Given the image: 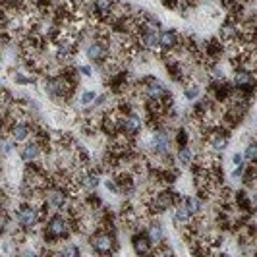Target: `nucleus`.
<instances>
[{"label": "nucleus", "instance_id": "f3484780", "mask_svg": "<svg viewBox=\"0 0 257 257\" xmlns=\"http://www.w3.org/2000/svg\"><path fill=\"white\" fill-rule=\"evenodd\" d=\"M14 81H16V83H22V85H26V83H31L33 79H31V77H24L22 74H20V72H16V76H14Z\"/></svg>", "mask_w": 257, "mask_h": 257}, {"label": "nucleus", "instance_id": "6e6552de", "mask_svg": "<svg viewBox=\"0 0 257 257\" xmlns=\"http://www.w3.org/2000/svg\"><path fill=\"white\" fill-rule=\"evenodd\" d=\"M193 219H195V215L188 209V205H186L184 199H182L180 203L174 207V224H176V226H186V224H190Z\"/></svg>", "mask_w": 257, "mask_h": 257}, {"label": "nucleus", "instance_id": "a211bd4d", "mask_svg": "<svg viewBox=\"0 0 257 257\" xmlns=\"http://www.w3.org/2000/svg\"><path fill=\"white\" fill-rule=\"evenodd\" d=\"M79 72H81L83 76H91V74H93V70H91L89 66H81V68H79Z\"/></svg>", "mask_w": 257, "mask_h": 257}, {"label": "nucleus", "instance_id": "f8f14e48", "mask_svg": "<svg viewBox=\"0 0 257 257\" xmlns=\"http://www.w3.org/2000/svg\"><path fill=\"white\" fill-rule=\"evenodd\" d=\"M199 93H201V87H199L197 83H193L192 79H190L188 83H184V97H186L188 101L197 99V97H199Z\"/></svg>", "mask_w": 257, "mask_h": 257}, {"label": "nucleus", "instance_id": "ddd939ff", "mask_svg": "<svg viewBox=\"0 0 257 257\" xmlns=\"http://www.w3.org/2000/svg\"><path fill=\"white\" fill-rule=\"evenodd\" d=\"M184 203L188 205V209L192 211L195 217H199V215H201V207L203 205H201V197H199V195H197V197H186V199H184Z\"/></svg>", "mask_w": 257, "mask_h": 257}, {"label": "nucleus", "instance_id": "7ed1b4c3", "mask_svg": "<svg viewBox=\"0 0 257 257\" xmlns=\"http://www.w3.org/2000/svg\"><path fill=\"white\" fill-rule=\"evenodd\" d=\"M145 126V118H142L136 112H130V114H122L120 116V132L126 134L128 138L136 140L140 136V132Z\"/></svg>", "mask_w": 257, "mask_h": 257}, {"label": "nucleus", "instance_id": "2eb2a0df", "mask_svg": "<svg viewBox=\"0 0 257 257\" xmlns=\"http://www.w3.org/2000/svg\"><path fill=\"white\" fill-rule=\"evenodd\" d=\"M58 253H62V255H79V247L76 244H68L64 247H60Z\"/></svg>", "mask_w": 257, "mask_h": 257}, {"label": "nucleus", "instance_id": "4468645a", "mask_svg": "<svg viewBox=\"0 0 257 257\" xmlns=\"http://www.w3.org/2000/svg\"><path fill=\"white\" fill-rule=\"evenodd\" d=\"M174 142H176V145H178V147L188 145V142H190V134H188V130H186V128L176 130V134H174Z\"/></svg>", "mask_w": 257, "mask_h": 257}, {"label": "nucleus", "instance_id": "1a4fd4ad", "mask_svg": "<svg viewBox=\"0 0 257 257\" xmlns=\"http://www.w3.org/2000/svg\"><path fill=\"white\" fill-rule=\"evenodd\" d=\"M234 207H236V211H240L244 215H249L253 211L251 209V199L247 197L245 190H240V192L234 193Z\"/></svg>", "mask_w": 257, "mask_h": 257}, {"label": "nucleus", "instance_id": "f257e3e1", "mask_svg": "<svg viewBox=\"0 0 257 257\" xmlns=\"http://www.w3.org/2000/svg\"><path fill=\"white\" fill-rule=\"evenodd\" d=\"M14 222L20 230L27 232V234H35V232L41 230V224H43V219H41V213L39 209L33 203L29 201H22L14 207L12 211Z\"/></svg>", "mask_w": 257, "mask_h": 257}, {"label": "nucleus", "instance_id": "0eeeda50", "mask_svg": "<svg viewBox=\"0 0 257 257\" xmlns=\"http://www.w3.org/2000/svg\"><path fill=\"white\" fill-rule=\"evenodd\" d=\"M45 153V149H43V145L39 142H29L26 143L22 149H20V157H22V161L24 163H33V161H39V157Z\"/></svg>", "mask_w": 257, "mask_h": 257}, {"label": "nucleus", "instance_id": "423d86ee", "mask_svg": "<svg viewBox=\"0 0 257 257\" xmlns=\"http://www.w3.org/2000/svg\"><path fill=\"white\" fill-rule=\"evenodd\" d=\"M132 245H134V249L138 251V253H149V251H153V240H151V236L147 234V230H136L132 234Z\"/></svg>", "mask_w": 257, "mask_h": 257}, {"label": "nucleus", "instance_id": "20e7f679", "mask_svg": "<svg viewBox=\"0 0 257 257\" xmlns=\"http://www.w3.org/2000/svg\"><path fill=\"white\" fill-rule=\"evenodd\" d=\"M182 43V35L174 29H167V31H161V41H159V54L161 58L167 54V52L178 49V45Z\"/></svg>", "mask_w": 257, "mask_h": 257}, {"label": "nucleus", "instance_id": "9b49d317", "mask_svg": "<svg viewBox=\"0 0 257 257\" xmlns=\"http://www.w3.org/2000/svg\"><path fill=\"white\" fill-rule=\"evenodd\" d=\"M178 163L182 167H192L195 163V153H193V149L190 145H184V147L178 149Z\"/></svg>", "mask_w": 257, "mask_h": 257}, {"label": "nucleus", "instance_id": "39448f33", "mask_svg": "<svg viewBox=\"0 0 257 257\" xmlns=\"http://www.w3.org/2000/svg\"><path fill=\"white\" fill-rule=\"evenodd\" d=\"M33 134V122H29V120H18V122H14L10 130H8V136H10V140L16 143H22L26 142L27 138Z\"/></svg>", "mask_w": 257, "mask_h": 257}, {"label": "nucleus", "instance_id": "dca6fc26", "mask_svg": "<svg viewBox=\"0 0 257 257\" xmlns=\"http://www.w3.org/2000/svg\"><path fill=\"white\" fill-rule=\"evenodd\" d=\"M97 101V97H95V93L93 91H87V93H83V97H81V103L83 104H91Z\"/></svg>", "mask_w": 257, "mask_h": 257}, {"label": "nucleus", "instance_id": "9d476101", "mask_svg": "<svg viewBox=\"0 0 257 257\" xmlns=\"http://www.w3.org/2000/svg\"><path fill=\"white\" fill-rule=\"evenodd\" d=\"M147 234L151 236V240H153V244H163L165 242V230H163V226H161V222H157V220H151L149 224H147Z\"/></svg>", "mask_w": 257, "mask_h": 257}, {"label": "nucleus", "instance_id": "f03ea898", "mask_svg": "<svg viewBox=\"0 0 257 257\" xmlns=\"http://www.w3.org/2000/svg\"><path fill=\"white\" fill-rule=\"evenodd\" d=\"M89 245L95 253L101 255H108L118 251V240H116V232L104 230V228H97L95 232L89 234Z\"/></svg>", "mask_w": 257, "mask_h": 257}, {"label": "nucleus", "instance_id": "6ab92c4d", "mask_svg": "<svg viewBox=\"0 0 257 257\" xmlns=\"http://www.w3.org/2000/svg\"><path fill=\"white\" fill-rule=\"evenodd\" d=\"M242 159H244V157H242V155H234V157H232V161H234V165H236V167H240V165H242Z\"/></svg>", "mask_w": 257, "mask_h": 257}]
</instances>
